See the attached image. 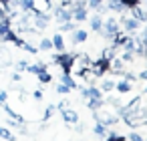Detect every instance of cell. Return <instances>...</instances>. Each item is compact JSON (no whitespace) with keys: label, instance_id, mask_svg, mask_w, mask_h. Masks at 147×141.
Masks as SVG:
<instances>
[{"label":"cell","instance_id":"obj_1","mask_svg":"<svg viewBox=\"0 0 147 141\" xmlns=\"http://www.w3.org/2000/svg\"><path fill=\"white\" fill-rule=\"evenodd\" d=\"M53 63L61 65V67H63V73H71V69H73L75 63H77V55H67V53L63 51V53H59V55L53 57Z\"/></svg>","mask_w":147,"mask_h":141},{"label":"cell","instance_id":"obj_2","mask_svg":"<svg viewBox=\"0 0 147 141\" xmlns=\"http://www.w3.org/2000/svg\"><path fill=\"white\" fill-rule=\"evenodd\" d=\"M89 71H91V75H95L97 79H101L105 73H109V59H99V61H95V63H91V67H89Z\"/></svg>","mask_w":147,"mask_h":141},{"label":"cell","instance_id":"obj_3","mask_svg":"<svg viewBox=\"0 0 147 141\" xmlns=\"http://www.w3.org/2000/svg\"><path fill=\"white\" fill-rule=\"evenodd\" d=\"M121 24H123V28H125L127 32H137V30H139V24H141V20H137L135 16H123Z\"/></svg>","mask_w":147,"mask_h":141},{"label":"cell","instance_id":"obj_4","mask_svg":"<svg viewBox=\"0 0 147 141\" xmlns=\"http://www.w3.org/2000/svg\"><path fill=\"white\" fill-rule=\"evenodd\" d=\"M61 113H63V119H65L67 123H71V125H77V123H79V113H77L75 109H69V107H67V109H63Z\"/></svg>","mask_w":147,"mask_h":141},{"label":"cell","instance_id":"obj_5","mask_svg":"<svg viewBox=\"0 0 147 141\" xmlns=\"http://www.w3.org/2000/svg\"><path fill=\"white\" fill-rule=\"evenodd\" d=\"M89 36H87V30H79V28H75L73 30V36H71V40L75 43V45H81V43H85Z\"/></svg>","mask_w":147,"mask_h":141},{"label":"cell","instance_id":"obj_6","mask_svg":"<svg viewBox=\"0 0 147 141\" xmlns=\"http://www.w3.org/2000/svg\"><path fill=\"white\" fill-rule=\"evenodd\" d=\"M36 79H38V83H42V85H47V83H51V81H53L51 73L47 71V67H42V69H38V71H36Z\"/></svg>","mask_w":147,"mask_h":141},{"label":"cell","instance_id":"obj_7","mask_svg":"<svg viewBox=\"0 0 147 141\" xmlns=\"http://www.w3.org/2000/svg\"><path fill=\"white\" fill-rule=\"evenodd\" d=\"M51 43H53V49H57L59 53L65 51V38H63V34H55V36L51 38Z\"/></svg>","mask_w":147,"mask_h":141},{"label":"cell","instance_id":"obj_8","mask_svg":"<svg viewBox=\"0 0 147 141\" xmlns=\"http://www.w3.org/2000/svg\"><path fill=\"white\" fill-rule=\"evenodd\" d=\"M10 53L6 51V47L0 43V67H6V65H10Z\"/></svg>","mask_w":147,"mask_h":141},{"label":"cell","instance_id":"obj_9","mask_svg":"<svg viewBox=\"0 0 147 141\" xmlns=\"http://www.w3.org/2000/svg\"><path fill=\"white\" fill-rule=\"evenodd\" d=\"M115 91H117L119 95H125V93L131 91V83H129V81H119V83H115Z\"/></svg>","mask_w":147,"mask_h":141},{"label":"cell","instance_id":"obj_10","mask_svg":"<svg viewBox=\"0 0 147 141\" xmlns=\"http://www.w3.org/2000/svg\"><path fill=\"white\" fill-rule=\"evenodd\" d=\"M61 83H65L71 91H73V89H79V87H77V83H75V79H73L69 73H63V75H61Z\"/></svg>","mask_w":147,"mask_h":141},{"label":"cell","instance_id":"obj_11","mask_svg":"<svg viewBox=\"0 0 147 141\" xmlns=\"http://www.w3.org/2000/svg\"><path fill=\"white\" fill-rule=\"evenodd\" d=\"M99 89H103L105 93H111V91H115V81L113 79H103L101 77V87Z\"/></svg>","mask_w":147,"mask_h":141},{"label":"cell","instance_id":"obj_12","mask_svg":"<svg viewBox=\"0 0 147 141\" xmlns=\"http://www.w3.org/2000/svg\"><path fill=\"white\" fill-rule=\"evenodd\" d=\"M107 8L109 10H113V12H125V6L121 4V0H109V4H107Z\"/></svg>","mask_w":147,"mask_h":141},{"label":"cell","instance_id":"obj_13","mask_svg":"<svg viewBox=\"0 0 147 141\" xmlns=\"http://www.w3.org/2000/svg\"><path fill=\"white\" fill-rule=\"evenodd\" d=\"M105 103H103V97H97V99H87V107L91 109V111H95V109H101Z\"/></svg>","mask_w":147,"mask_h":141},{"label":"cell","instance_id":"obj_14","mask_svg":"<svg viewBox=\"0 0 147 141\" xmlns=\"http://www.w3.org/2000/svg\"><path fill=\"white\" fill-rule=\"evenodd\" d=\"M91 28H93V30H95V32H99V30H101V28H103V18H101V16H99V14H97V16H93V18H91Z\"/></svg>","mask_w":147,"mask_h":141},{"label":"cell","instance_id":"obj_15","mask_svg":"<svg viewBox=\"0 0 147 141\" xmlns=\"http://www.w3.org/2000/svg\"><path fill=\"white\" fill-rule=\"evenodd\" d=\"M34 0H20V12H32Z\"/></svg>","mask_w":147,"mask_h":141},{"label":"cell","instance_id":"obj_16","mask_svg":"<svg viewBox=\"0 0 147 141\" xmlns=\"http://www.w3.org/2000/svg\"><path fill=\"white\" fill-rule=\"evenodd\" d=\"M38 51H51L53 49V43H51V38H40V43H38V47H36Z\"/></svg>","mask_w":147,"mask_h":141},{"label":"cell","instance_id":"obj_17","mask_svg":"<svg viewBox=\"0 0 147 141\" xmlns=\"http://www.w3.org/2000/svg\"><path fill=\"white\" fill-rule=\"evenodd\" d=\"M95 133H97L99 137H107V133H109V131H107V125H103V123L97 121V125H95Z\"/></svg>","mask_w":147,"mask_h":141},{"label":"cell","instance_id":"obj_18","mask_svg":"<svg viewBox=\"0 0 147 141\" xmlns=\"http://www.w3.org/2000/svg\"><path fill=\"white\" fill-rule=\"evenodd\" d=\"M0 137H2V139H6V141H14V139H16V137H14V135H12L8 129H6V127H0Z\"/></svg>","mask_w":147,"mask_h":141},{"label":"cell","instance_id":"obj_19","mask_svg":"<svg viewBox=\"0 0 147 141\" xmlns=\"http://www.w3.org/2000/svg\"><path fill=\"white\" fill-rule=\"evenodd\" d=\"M75 28H77V24H73L71 20H67V22H61V30H63V32H73Z\"/></svg>","mask_w":147,"mask_h":141},{"label":"cell","instance_id":"obj_20","mask_svg":"<svg viewBox=\"0 0 147 141\" xmlns=\"http://www.w3.org/2000/svg\"><path fill=\"white\" fill-rule=\"evenodd\" d=\"M101 4H103V0H87V6H89V8H95L97 12H99V8H101Z\"/></svg>","mask_w":147,"mask_h":141},{"label":"cell","instance_id":"obj_21","mask_svg":"<svg viewBox=\"0 0 147 141\" xmlns=\"http://www.w3.org/2000/svg\"><path fill=\"white\" fill-rule=\"evenodd\" d=\"M57 93H61V95H67V93H71V89H69L65 83H59V85H57Z\"/></svg>","mask_w":147,"mask_h":141},{"label":"cell","instance_id":"obj_22","mask_svg":"<svg viewBox=\"0 0 147 141\" xmlns=\"http://www.w3.org/2000/svg\"><path fill=\"white\" fill-rule=\"evenodd\" d=\"M129 141H145V139H143L137 131H131V133H129Z\"/></svg>","mask_w":147,"mask_h":141},{"label":"cell","instance_id":"obj_23","mask_svg":"<svg viewBox=\"0 0 147 141\" xmlns=\"http://www.w3.org/2000/svg\"><path fill=\"white\" fill-rule=\"evenodd\" d=\"M121 4H123L125 8H131V6H135V4H139V0H121Z\"/></svg>","mask_w":147,"mask_h":141},{"label":"cell","instance_id":"obj_24","mask_svg":"<svg viewBox=\"0 0 147 141\" xmlns=\"http://www.w3.org/2000/svg\"><path fill=\"white\" fill-rule=\"evenodd\" d=\"M26 67H28L26 61H18V63H16V71H26Z\"/></svg>","mask_w":147,"mask_h":141},{"label":"cell","instance_id":"obj_25","mask_svg":"<svg viewBox=\"0 0 147 141\" xmlns=\"http://www.w3.org/2000/svg\"><path fill=\"white\" fill-rule=\"evenodd\" d=\"M6 99H8V93L6 91H0V103H6Z\"/></svg>","mask_w":147,"mask_h":141},{"label":"cell","instance_id":"obj_26","mask_svg":"<svg viewBox=\"0 0 147 141\" xmlns=\"http://www.w3.org/2000/svg\"><path fill=\"white\" fill-rule=\"evenodd\" d=\"M69 105H71L69 101H61V103H59V111H63V109H67Z\"/></svg>","mask_w":147,"mask_h":141},{"label":"cell","instance_id":"obj_27","mask_svg":"<svg viewBox=\"0 0 147 141\" xmlns=\"http://www.w3.org/2000/svg\"><path fill=\"white\" fill-rule=\"evenodd\" d=\"M4 16H8V14H6V10H4V4L0 2V18H4Z\"/></svg>","mask_w":147,"mask_h":141},{"label":"cell","instance_id":"obj_28","mask_svg":"<svg viewBox=\"0 0 147 141\" xmlns=\"http://www.w3.org/2000/svg\"><path fill=\"white\" fill-rule=\"evenodd\" d=\"M32 97H34L36 101H40V99H42V91H34V93H32Z\"/></svg>","mask_w":147,"mask_h":141},{"label":"cell","instance_id":"obj_29","mask_svg":"<svg viewBox=\"0 0 147 141\" xmlns=\"http://www.w3.org/2000/svg\"><path fill=\"white\" fill-rule=\"evenodd\" d=\"M139 77H141V79H143V81H147V69H143V71H141V73H139Z\"/></svg>","mask_w":147,"mask_h":141},{"label":"cell","instance_id":"obj_30","mask_svg":"<svg viewBox=\"0 0 147 141\" xmlns=\"http://www.w3.org/2000/svg\"><path fill=\"white\" fill-rule=\"evenodd\" d=\"M0 2H2V4H6V2H8V0H0Z\"/></svg>","mask_w":147,"mask_h":141},{"label":"cell","instance_id":"obj_31","mask_svg":"<svg viewBox=\"0 0 147 141\" xmlns=\"http://www.w3.org/2000/svg\"><path fill=\"white\" fill-rule=\"evenodd\" d=\"M145 93H147V87H145Z\"/></svg>","mask_w":147,"mask_h":141},{"label":"cell","instance_id":"obj_32","mask_svg":"<svg viewBox=\"0 0 147 141\" xmlns=\"http://www.w3.org/2000/svg\"><path fill=\"white\" fill-rule=\"evenodd\" d=\"M145 141H147V139H145Z\"/></svg>","mask_w":147,"mask_h":141}]
</instances>
